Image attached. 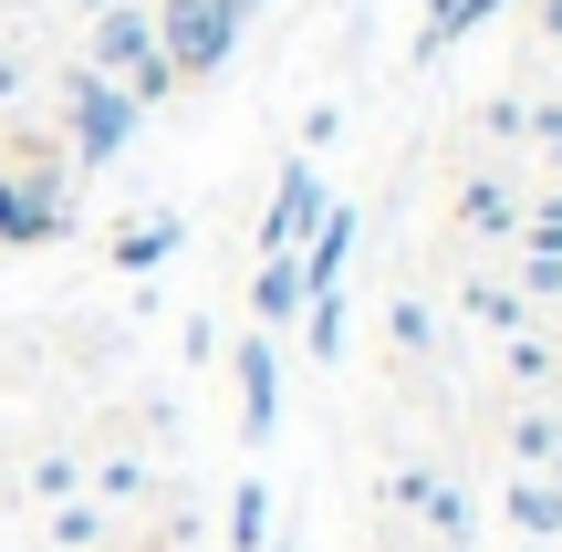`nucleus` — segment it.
<instances>
[{"instance_id":"1","label":"nucleus","mask_w":562,"mask_h":552,"mask_svg":"<svg viewBox=\"0 0 562 552\" xmlns=\"http://www.w3.org/2000/svg\"><path fill=\"white\" fill-rule=\"evenodd\" d=\"M83 74H104L136 115H157L167 94H178V74H167V53H157V21L136 11V0H104L94 11V42H83Z\"/></svg>"},{"instance_id":"24","label":"nucleus","mask_w":562,"mask_h":552,"mask_svg":"<svg viewBox=\"0 0 562 552\" xmlns=\"http://www.w3.org/2000/svg\"><path fill=\"white\" fill-rule=\"evenodd\" d=\"M542 32H552V42H562V0H542Z\"/></svg>"},{"instance_id":"10","label":"nucleus","mask_w":562,"mask_h":552,"mask_svg":"<svg viewBox=\"0 0 562 552\" xmlns=\"http://www.w3.org/2000/svg\"><path fill=\"white\" fill-rule=\"evenodd\" d=\"M490 11H501V0H427V21H417V63H438L448 42H469Z\"/></svg>"},{"instance_id":"21","label":"nucleus","mask_w":562,"mask_h":552,"mask_svg":"<svg viewBox=\"0 0 562 552\" xmlns=\"http://www.w3.org/2000/svg\"><path fill=\"white\" fill-rule=\"evenodd\" d=\"M32 491L42 500H74V459H32Z\"/></svg>"},{"instance_id":"2","label":"nucleus","mask_w":562,"mask_h":552,"mask_svg":"<svg viewBox=\"0 0 562 552\" xmlns=\"http://www.w3.org/2000/svg\"><path fill=\"white\" fill-rule=\"evenodd\" d=\"M146 21H157L167 74H178V83H199V74H220V63L240 53V21H250V11H240V0H157Z\"/></svg>"},{"instance_id":"4","label":"nucleus","mask_w":562,"mask_h":552,"mask_svg":"<svg viewBox=\"0 0 562 552\" xmlns=\"http://www.w3.org/2000/svg\"><path fill=\"white\" fill-rule=\"evenodd\" d=\"M63 104H74V167H115V157H125V136L146 125L136 104H125L104 74H83V63H74V83H63Z\"/></svg>"},{"instance_id":"15","label":"nucleus","mask_w":562,"mask_h":552,"mask_svg":"<svg viewBox=\"0 0 562 552\" xmlns=\"http://www.w3.org/2000/svg\"><path fill=\"white\" fill-rule=\"evenodd\" d=\"M42 532H53V552H94V542H104V511H94V500H53Z\"/></svg>"},{"instance_id":"26","label":"nucleus","mask_w":562,"mask_h":552,"mask_svg":"<svg viewBox=\"0 0 562 552\" xmlns=\"http://www.w3.org/2000/svg\"><path fill=\"white\" fill-rule=\"evenodd\" d=\"M240 11H250V0H240Z\"/></svg>"},{"instance_id":"3","label":"nucleus","mask_w":562,"mask_h":552,"mask_svg":"<svg viewBox=\"0 0 562 552\" xmlns=\"http://www.w3.org/2000/svg\"><path fill=\"white\" fill-rule=\"evenodd\" d=\"M32 240H63V167L21 146V157H0V250Z\"/></svg>"},{"instance_id":"23","label":"nucleus","mask_w":562,"mask_h":552,"mask_svg":"<svg viewBox=\"0 0 562 552\" xmlns=\"http://www.w3.org/2000/svg\"><path fill=\"white\" fill-rule=\"evenodd\" d=\"M521 136H542V157L562 167V104H542V115H521Z\"/></svg>"},{"instance_id":"7","label":"nucleus","mask_w":562,"mask_h":552,"mask_svg":"<svg viewBox=\"0 0 562 552\" xmlns=\"http://www.w3.org/2000/svg\"><path fill=\"white\" fill-rule=\"evenodd\" d=\"M313 219H323V178H313V157H292L271 178V209H261V250H302L313 240Z\"/></svg>"},{"instance_id":"18","label":"nucleus","mask_w":562,"mask_h":552,"mask_svg":"<svg viewBox=\"0 0 562 552\" xmlns=\"http://www.w3.org/2000/svg\"><path fill=\"white\" fill-rule=\"evenodd\" d=\"M510 375H521V386H552V375H562V354H552L542 334L521 324V334H510Z\"/></svg>"},{"instance_id":"16","label":"nucleus","mask_w":562,"mask_h":552,"mask_svg":"<svg viewBox=\"0 0 562 552\" xmlns=\"http://www.w3.org/2000/svg\"><path fill=\"white\" fill-rule=\"evenodd\" d=\"M302 334H313V365H334L344 354V292H313L302 303Z\"/></svg>"},{"instance_id":"19","label":"nucleus","mask_w":562,"mask_h":552,"mask_svg":"<svg viewBox=\"0 0 562 552\" xmlns=\"http://www.w3.org/2000/svg\"><path fill=\"white\" fill-rule=\"evenodd\" d=\"M396 345L417 354V365H427V354H438V313H427L417 292H406V303H396Z\"/></svg>"},{"instance_id":"9","label":"nucleus","mask_w":562,"mask_h":552,"mask_svg":"<svg viewBox=\"0 0 562 552\" xmlns=\"http://www.w3.org/2000/svg\"><path fill=\"white\" fill-rule=\"evenodd\" d=\"M459 229L469 240H510V229H521V199H510L501 178H469L459 188Z\"/></svg>"},{"instance_id":"6","label":"nucleus","mask_w":562,"mask_h":552,"mask_svg":"<svg viewBox=\"0 0 562 552\" xmlns=\"http://www.w3.org/2000/svg\"><path fill=\"white\" fill-rule=\"evenodd\" d=\"M229 375H240V438L261 449V438L281 428V345H271V334H240Z\"/></svg>"},{"instance_id":"25","label":"nucleus","mask_w":562,"mask_h":552,"mask_svg":"<svg viewBox=\"0 0 562 552\" xmlns=\"http://www.w3.org/2000/svg\"><path fill=\"white\" fill-rule=\"evenodd\" d=\"M83 11H104V0H83Z\"/></svg>"},{"instance_id":"14","label":"nucleus","mask_w":562,"mask_h":552,"mask_svg":"<svg viewBox=\"0 0 562 552\" xmlns=\"http://www.w3.org/2000/svg\"><path fill=\"white\" fill-rule=\"evenodd\" d=\"M167 250H178V219H136V229H115V261H125V271H157Z\"/></svg>"},{"instance_id":"5","label":"nucleus","mask_w":562,"mask_h":552,"mask_svg":"<svg viewBox=\"0 0 562 552\" xmlns=\"http://www.w3.org/2000/svg\"><path fill=\"white\" fill-rule=\"evenodd\" d=\"M385 500L427 521V552H469V532H480V511H469V491H459L448 470H427V459H406V470L385 480Z\"/></svg>"},{"instance_id":"13","label":"nucleus","mask_w":562,"mask_h":552,"mask_svg":"<svg viewBox=\"0 0 562 552\" xmlns=\"http://www.w3.org/2000/svg\"><path fill=\"white\" fill-rule=\"evenodd\" d=\"M229 552H271V491H261V480L229 491Z\"/></svg>"},{"instance_id":"17","label":"nucleus","mask_w":562,"mask_h":552,"mask_svg":"<svg viewBox=\"0 0 562 552\" xmlns=\"http://www.w3.org/2000/svg\"><path fill=\"white\" fill-rule=\"evenodd\" d=\"M469 313H480V324H501V334H521V324H531V303H521L510 282H469Z\"/></svg>"},{"instance_id":"12","label":"nucleus","mask_w":562,"mask_h":552,"mask_svg":"<svg viewBox=\"0 0 562 552\" xmlns=\"http://www.w3.org/2000/svg\"><path fill=\"white\" fill-rule=\"evenodd\" d=\"M510 459H521L531 480H562V417H542V407H531L521 428H510Z\"/></svg>"},{"instance_id":"8","label":"nucleus","mask_w":562,"mask_h":552,"mask_svg":"<svg viewBox=\"0 0 562 552\" xmlns=\"http://www.w3.org/2000/svg\"><path fill=\"white\" fill-rule=\"evenodd\" d=\"M302 303H313L302 261H292V250H261V282H250V334H281V324H292Z\"/></svg>"},{"instance_id":"11","label":"nucleus","mask_w":562,"mask_h":552,"mask_svg":"<svg viewBox=\"0 0 562 552\" xmlns=\"http://www.w3.org/2000/svg\"><path fill=\"white\" fill-rule=\"evenodd\" d=\"M510 521H521L531 542H562V480H510Z\"/></svg>"},{"instance_id":"20","label":"nucleus","mask_w":562,"mask_h":552,"mask_svg":"<svg viewBox=\"0 0 562 552\" xmlns=\"http://www.w3.org/2000/svg\"><path fill=\"white\" fill-rule=\"evenodd\" d=\"M521 303H562V250H521Z\"/></svg>"},{"instance_id":"22","label":"nucleus","mask_w":562,"mask_h":552,"mask_svg":"<svg viewBox=\"0 0 562 552\" xmlns=\"http://www.w3.org/2000/svg\"><path fill=\"white\" fill-rule=\"evenodd\" d=\"M94 480H104V500H136V491H146V470H136V459H104Z\"/></svg>"}]
</instances>
